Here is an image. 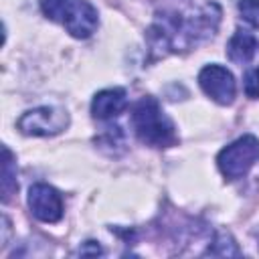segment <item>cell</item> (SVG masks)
Listing matches in <instances>:
<instances>
[{
  "instance_id": "5",
  "label": "cell",
  "mask_w": 259,
  "mask_h": 259,
  "mask_svg": "<svg viewBox=\"0 0 259 259\" xmlns=\"http://www.w3.org/2000/svg\"><path fill=\"white\" fill-rule=\"evenodd\" d=\"M69 125V115L55 107H36L18 119V130L26 136H55Z\"/></svg>"
},
{
  "instance_id": "9",
  "label": "cell",
  "mask_w": 259,
  "mask_h": 259,
  "mask_svg": "<svg viewBox=\"0 0 259 259\" xmlns=\"http://www.w3.org/2000/svg\"><path fill=\"white\" fill-rule=\"evenodd\" d=\"M255 51H257L255 36L249 30H243V28L235 30V34L231 36V40L227 45V55L237 65H247L255 57Z\"/></svg>"
},
{
  "instance_id": "13",
  "label": "cell",
  "mask_w": 259,
  "mask_h": 259,
  "mask_svg": "<svg viewBox=\"0 0 259 259\" xmlns=\"http://www.w3.org/2000/svg\"><path fill=\"white\" fill-rule=\"evenodd\" d=\"M245 93L251 99H257L259 97V67L257 69H251L245 75Z\"/></svg>"
},
{
  "instance_id": "7",
  "label": "cell",
  "mask_w": 259,
  "mask_h": 259,
  "mask_svg": "<svg viewBox=\"0 0 259 259\" xmlns=\"http://www.w3.org/2000/svg\"><path fill=\"white\" fill-rule=\"evenodd\" d=\"M28 206L32 214L42 223H57L63 217V198L49 184H34L28 190Z\"/></svg>"
},
{
  "instance_id": "2",
  "label": "cell",
  "mask_w": 259,
  "mask_h": 259,
  "mask_svg": "<svg viewBox=\"0 0 259 259\" xmlns=\"http://www.w3.org/2000/svg\"><path fill=\"white\" fill-rule=\"evenodd\" d=\"M132 123L142 144L150 148H170L178 142L172 119L154 97H142L132 111Z\"/></svg>"
},
{
  "instance_id": "1",
  "label": "cell",
  "mask_w": 259,
  "mask_h": 259,
  "mask_svg": "<svg viewBox=\"0 0 259 259\" xmlns=\"http://www.w3.org/2000/svg\"><path fill=\"white\" fill-rule=\"evenodd\" d=\"M221 22V6L214 2L204 4L192 14L162 12L146 30L150 49L164 57L168 53H186L206 38H210Z\"/></svg>"
},
{
  "instance_id": "3",
  "label": "cell",
  "mask_w": 259,
  "mask_h": 259,
  "mask_svg": "<svg viewBox=\"0 0 259 259\" xmlns=\"http://www.w3.org/2000/svg\"><path fill=\"white\" fill-rule=\"evenodd\" d=\"M40 10L47 18L61 22L75 38L91 36L99 24L97 10L87 0H40Z\"/></svg>"
},
{
  "instance_id": "8",
  "label": "cell",
  "mask_w": 259,
  "mask_h": 259,
  "mask_svg": "<svg viewBox=\"0 0 259 259\" xmlns=\"http://www.w3.org/2000/svg\"><path fill=\"white\" fill-rule=\"evenodd\" d=\"M127 105L125 91L115 87V89H103L99 91L93 101H91V115L95 119H111L119 115Z\"/></svg>"
},
{
  "instance_id": "14",
  "label": "cell",
  "mask_w": 259,
  "mask_h": 259,
  "mask_svg": "<svg viewBox=\"0 0 259 259\" xmlns=\"http://www.w3.org/2000/svg\"><path fill=\"white\" fill-rule=\"evenodd\" d=\"M79 253H81V255H101V253H103V249H101L97 243H93V247L83 245V247L79 249Z\"/></svg>"
},
{
  "instance_id": "6",
  "label": "cell",
  "mask_w": 259,
  "mask_h": 259,
  "mask_svg": "<svg viewBox=\"0 0 259 259\" xmlns=\"http://www.w3.org/2000/svg\"><path fill=\"white\" fill-rule=\"evenodd\" d=\"M198 83L202 91L221 105H231L237 93V83L233 79V73L221 65H206L198 73Z\"/></svg>"
},
{
  "instance_id": "10",
  "label": "cell",
  "mask_w": 259,
  "mask_h": 259,
  "mask_svg": "<svg viewBox=\"0 0 259 259\" xmlns=\"http://www.w3.org/2000/svg\"><path fill=\"white\" fill-rule=\"evenodd\" d=\"M2 154H4V164H2V200L8 202L10 196L18 190V184H16V162H14L12 152L6 146L2 148Z\"/></svg>"
},
{
  "instance_id": "12",
  "label": "cell",
  "mask_w": 259,
  "mask_h": 259,
  "mask_svg": "<svg viewBox=\"0 0 259 259\" xmlns=\"http://www.w3.org/2000/svg\"><path fill=\"white\" fill-rule=\"evenodd\" d=\"M237 8L245 22L259 28V0H239Z\"/></svg>"
},
{
  "instance_id": "4",
  "label": "cell",
  "mask_w": 259,
  "mask_h": 259,
  "mask_svg": "<svg viewBox=\"0 0 259 259\" xmlns=\"http://www.w3.org/2000/svg\"><path fill=\"white\" fill-rule=\"evenodd\" d=\"M257 158H259V140L255 136H243L219 152L217 164L227 180H237L251 170Z\"/></svg>"
},
{
  "instance_id": "11",
  "label": "cell",
  "mask_w": 259,
  "mask_h": 259,
  "mask_svg": "<svg viewBox=\"0 0 259 259\" xmlns=\"http://www.w3.org/2000/svg\"><path fill=\"white\" fill-rule=\"evenodd\" d=\"M206 253H208V255H239L241 251L237 249L233 237H231L227 231H221V233H217V237H214L212 243L208 245Z\"/></svg>"
}]
</instances>
